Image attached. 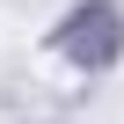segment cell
I'll list each match as a JSON object with an SVG mask.
<instances>
[{"mask_svg":"<svg viewBox=\"0 0 124 124\" xmlns=\"http://www.w3.org/2000/svg\"><path fill=\"white\" fill-rule=\"evenodd\" d=\"M66 51H73V58H109V51H117V15H109V8L73 15V22H66Z\"/></svg>","mask_w":124,"mask_h":124,"instance_id":"1","label":"cell"}]
</instances>
